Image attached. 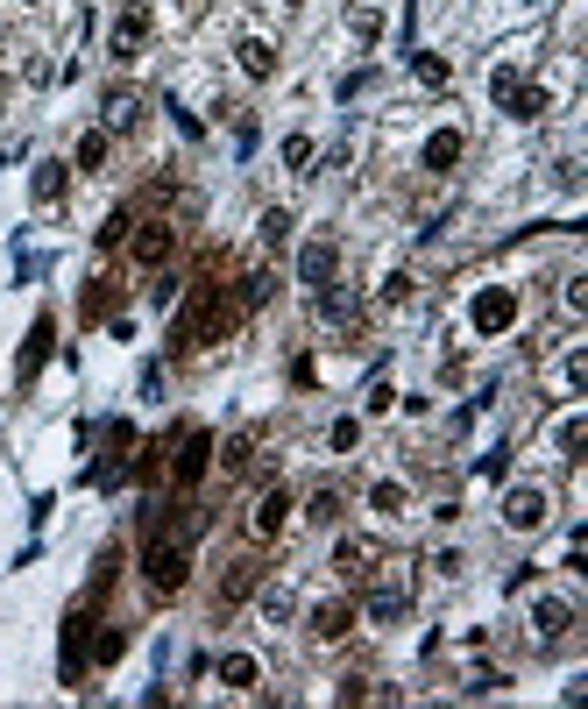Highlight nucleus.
<instances>
[{
    "instance_id": "nucleus-1",
    "label": "nucleus",
    "mask_w": 588,
    "mask_h": 709,
    "mask_svg": "<svg viewBox=\"0 0 588 709\" xmlns=\"http://www.w3.org/2000/svg\"><path fill=\"white\" fill-rule=\"evenodd\" d=\"M142 582L156 589V596H178L185 582H192V539L171 525L163 532L156 518H149V539H142Z\"/></svg>"
},
{
    "instance_id": "nucleus-4",
    "label": "nucleus",
    "mask_w": 588,
    "mask_h": 709,
    "mask_svg": "<svg viewBox=\"0 0 588 709\" xmlns=\"http://www.w3.org/2000/svg\"><path fill=\"white\" fill-rule=\"evenodd\" d=\"M468 327H475L482 341L511 334V327H518V291H511V284H482L475 305H468Z\"/></svg>"
},
{
    "instance_id": "nucleus-39",
    "label": "nucleus",
    "mask_w": 588,
    "mask_h": 709,
    "mask_svg": "<svg viewBox=\"0 0 588 709\" xmlns=\"http://www.w3.org/2000/svg\"><path fill=\"white\" fill-rule=\"evenodd\" d=\"M284 8H298V0H284Z\"/></svg>"
},
{
    "instance_id": "nucleus-10",
    "label": "nucleus",
    "mask_w": 588,
    "mask_h": 709,
    "mask_svg": "<svg viewBox=\"0 0 588 709\" xmlns=\"http://www.w3.org/2000/svg\"><path fill=\"white\" fill-rule=\"evenodd\" d=\"M50 348H57V320L43 312V320L29 327V341H22V362H15V376H22V383H36V369L50 362Z\"/></svg>"
},
{
    "instance_id": "nucleus-31",
    "label": "nucleus",
    "mask_w": 588,
    "mask_h": 709,
    "mask_svg": "<svg viewBox=\"0 0 588 709\" xmlns=\"http://www.w3.org/2000/svg\"><path fill=\"white\" fill-rule=\"evenodd\" d=\"M263 298H270V270H248L241 277V305H263Z\"/></svg>"
},
{
    "instance_id": "nucleus-6",
    "label": "nucleus",
    "mask_w": 588,
    "mask_h": 709,
    "mask_svg": "<svg viewBox=\"0 0 588 709\" xmlns=\"http://www.w3.org/2000/svg\"><path fill=\"white\" fill-rule=\"evenodd\" d=\"M511 532H539L546 525V490L539 483H518V490H503V511H496Z\"/></svg>"
},
{
    "instance_id": "nucleus-7",
    "label": "nucleus",
    "mask_w": 588,
    "mask_h": 709,
    "mask_svg": "<svg viewBox=\"0 0 588 709\" xmlns=\"http://www.w3.org/2000/svg\"><path fill=\"white\" fill-rule=\"evenodd\" d=\"M362 610H369L376 624H397V617L411 610V575H390V582H376V589L362 596Z\"/></svg>"
},
{
    "instance_id": "nucleus-30",
    "label": "nucleus",
    "mask_w": 588,
    "mask_h": 709,
    "mask_svg": "<svg viewBox=\"0 0 588 709\" xmlns=\"http://www.w3.org/2000/svg\"><path fill=\"white\" fill-rule=\"evenodd\" d=\"M518 86H525V71H518V64H503V71L489 78V93H496V107H503V100H511Z\"/></svg>"
},
{
    "instance_id": "nucleus-35",
    "label": "nucleus",
    "mask_w": 588,
    "mask_h": 709,
    "mask_svg": "<svg viewBox=\"0 0 588 709\" xmlns=\"http://www.w3.org/2000/svg\"><path fill=\"white\" fill-rule=\"evenodd\" d=\"M171 121H178V135H185V142H199V135H206V121H199L192 107H178V100H171Z\"/></svg>"
},
{
    "instance_id": "nucleus-3",
    "label": "nucleus",
    "mask_w": 588,
    "mask_h": 709,
    "mask_svg": "<svg viewBox=\"0 0 588 709\" xmlns=\"http://www.w3.org/2000/svg\"><path fill=\"white\" fill-rule=\"evenodd\" d=\"M93 603H100V589L78 603L71 617H64V653H57V674H64V688H78V674L93 667Z\"/></svg>"
},
{
    "instance_id": "nucleus-24",
    "label": "nucleus",
    "mask_w": 588,
    "mask_h": 709,
    "mask_svg": "<svg viewBox=\"0 0 588 709\" xmlns=\"http://www.w3.org/2000/svg\"><path fill=\"white\" fill-rule=\"evenodd\" d=\"M411 71L426 78V86H447V57L440 50H411Z\"/></svg>"
},
{
    "instance_id": "nucleus-11",
    "label": "nucleus",
    "mask_w": 588,
    "mask_h": 709,
    "mask_svg": "<svg viewBox=\"0 0 588 709\" xmlns=\"http://www.w3.org/2000/svg\"><path fill=\"white\" fill-rule=\"evenodd\" d=\"M213 674H220V688H234V695H248L263 681V667H256V653H220V660H206Z\"/></svg>"
},
{
    "instance_id": "nucleus-8",
    "label": "nucleus",
    "mask_w": 588,
    "mask_h": 709,
    "mask_svg": "<svg viewBox=\"0 0 588 709\" xmlns=\"http://www.w3.org/2000/svg\"><path fill=\"white\" fill-rule=\"evenodd\" d=\"M135 121H142V93H135V86H107V100H100V128H107V135H128Z\"/></svg>"
},
{
    "instance_id": "nucleus-12",
    "label": "nucleus",
    "mask_w": 588,
    "mask_h": 709,
    "mask_svg": "<svg viewBox=\"0 0 588 709\" xmlns=\"http://www.w3.org/2000/svg\"><path fill=\"white\" fill-rule=\"evenodd\" d=\"M171 256H178V234L163 227V220L135 227V263H149V270H156V263H171Z\"/></svg>"
},
{
    "instance_id": "nucleus-14",
    "label": "nucleus",
    "mask_w": 588,
    "mask_h": 709,
    "mask_svg": "<svg viewBox=\"0 0 588 709\" xmlns=\"http://www.w3.org/2000/svg\"><path fill=\"white\" fill-rule=\"evenodd\" d=\"M348 632H355V603L333 596V603H319V610H312V639H326V646H333V639H348Z\"/></svg>"
},
{
    "instance_id": "nucleus-22",
    "label": "nucleus",
    "mask_w": 588,
    "mask_h": 709,
    "mask_svg": "<svg viewBox=\"0 0 588 709\" xmlns=\"http://www.w3.org/2000/svg\"><path fill=\"white\" fill-rule=\"evenodd\" d=\"M100 164H107V128L78 135V171H100Z\"/></svg>"
},
{
    "instance_id": "nucleus-33",
    "label": "nucleus",
    "mask_w": 588,
    "mask_h": 709,
    "mask_svg": "<svg viewBox=\"0 0 588 709\" xmlns=\"http://www.w3.org/2000/svg\"><path fill=\"white\" fill-rule=\"evenodd\" d=\"M312 156H319V149H312V135H291V142H284V164H291V171H305Z\"/></svg>"
},
{
    "instance_id": "nucleus-13",
    "label": "nucleus",
    "mask_w": 588,
    "mask_h": 709,
    "mask_svg": "<svg viewBox=\"0 0 588 709\" xmlns=\"http://www.w3.org/2000/svg\"><path fill=\"white\" fill-rule=\"evenodd\" d=\"M461 149H468L461 128H433L426 149H418V164H426V171H454V164H461Z\"/></svg>"
},
{
    "instance_id": "nucleus-29",
    "label": "nucleus",
    "mask_w": 588,
    "mask_h": 709,
    "mask_svg": "<svg viewBox=\"0 0 588 709\" xmlns=\"http://www.w3.org/2000/svg\"><path fill=\"white\" fill-rule=\"evenodd\" d=\"M581 433H588V419H581V412H574V419H560V454H567V461H581Z\"/></svg>"
},
{
    "instance_id": "nucleus-5",
    "label": "nucleus",
    "mask_w": 588,
    "mask_h": 709,
    "mask_svg": "<svg viewBox=\"0 0 588 709\" xmlns=\"http://www.w3.org/2000/svg\"><path fill=\"white\" fill-rule=\"evenodd\" d=\"M206 461H213V433H206V426H178V433H171V483L192 490V483L206 476Z\"/></svg>"
},
{
    "instance_id": "nucleus-15",
    "label": "nucleus",
    "mask_w": 588,
    "mask_h": 709,
    "mask_svg": "<svg viewBox=\"0 0 588 709\" xmlns=\"http://www.w3.org/2000/svg\"><path fill=\"white\" fill-rule=\"evenodd\" d=\"M532 624H539V639H567V632H574V603L539 596V603H532Z\"/></svg>"
},
{
    "instance_id": "nucleus-27",
    "label": "nucleus",
    "mask_w": 588,
    "mask_h": 709,
    "mask_svg": "<svg viewBox=\"0 0 588 709\" xmlns=\"http://www.w3.org/2000/svg\"><path fill=\"white\" fill-rule=\"evenodd\" d=\"M305 518H312V525H333V518H341V497H333V490H312Z\"/></svg>"
},
{
    "instance_id": "nucleus-20",
    "label": "nucleus",
    "mask_w": 588,
    "mask_h": 709,
    "mask_svg": "<svg viewBox=\"0 0 588 709\" xmlns=\"http://www.w3.org/2000/svg\"><path fill=\"white\" fill-rule=\"evenodd\" d=\"M29 192H36V206H50V199H64V164H36V178H29Z\"/></svg>"
},
{
    "instance_id": "nucleus-21",
    "label": "nucleus",
    "mask_w": 588,
    "mask_h": 709,
    "mask_svg": "<svg viewBox=\"0 0 588 709\" xmlns=\"http://www.w3.org/2000/svg\"><path fill=\"white\" fill-rule=\"evenodd\" d=\"M503 114H518V121H539V114H546V93H539V86H518L511 100H503Z\"/></svg>"
},
{
    "instance_id": "nucleus-19",
    "label": "nucleus",
    "mask_w": 588,
    "mask_h": 709,
    "mask_svg": "<svg viewBox=\"0 0 588 709\" xmlns=\"http://www.w3.org/2000/svg\"><path fill=\"white\" fill-rule=\"evenodd\" d=\"M234 57H241V71H248V78H270V71H277V50H270L263 36H248Z\"/></svg>"
},
{
    "instance_id": "nucleus-34",
    "label": "nucleus",
    "mask_w": 588,
    "mask_h": 709,
    "mask_svg": "<svg viewBox=\"0 0 588 709\" xmlns=\"http://www.w3.org/2000/svg\"><path fill=\"white\" fill-rule=\"evenodd\" d=\"M121 242H128V206L107 213V227H100V249H121Z\"/></svg>"
},
{
    "instance_id": "nucleus-37",
    "label": "nucleus",
    "mask_w": 588,
    "mask_h": 709,
    "mask_svg": "<svg viewBox=\"0 0 588 709\" xmlns=\"http://www.w3.org/2000/svg\"><path fill=\"white\" fill-rule=\"evenodd\" d=\"M489 688H503V674H496V667H475V674H468V695H489Z\"/></svg>"
},
{
    "instance_id": "nucleus-28",
    "label": "nucleus",
    "mask_w": 588,
    "mask_h": 709,
    "mask_svg": "<svg viewBox=\"0 0 588 709\" xmlns=\"http://www.w3.org/2000/svg\"><path fill=\"white\" fill-rule=\"evenodd\" d=\"M475 476H489V483H503V476H511V447H489V454L475 461Z\"/></svg>"
},
{
    "instance_id": "nucleus-17",
    "label": "nucleus",
    "mask_w": 588,
    "mask_h": 709,
    "mask_svg": "<svg viewBox=\"0 0 588 709\" xmlns=\"http://www.w3.org/2000/svg\"><path fill=\"white\" fill-rule=\"evenodd\" d=\"M319 312H326L333 327H348L355 312H362V298H355V291H341V284H319Z\"/></svg>"
},
{
    "instance_id": "nucleus-16",
    "label": "nucleus",
    "mask_w": 588,
    "mask_h": 709,
    "mask_svg": "<svg viewBox=\"0 0 588 709\" xmlns=\"http://www.w3.org/2000/svg\"><path fill=\"white\" fill-rule=\"evenodd\" d=\"M142 36H149V15H142V8H121V22H114V57H135Z\"/></svg>"
},
{
    "instance_id": "nucleus-23",
    "label": "nucleus",
    "mask_w": 588,
    "mask_h": 709,
    "mask_svg": "<svg viewBox=\"0 0 588 709\" xmlns=\"http://www.w3.org/2000/svg\"><path fill=\"white\" fill-rule=\"evenodd\" d=\"M128 653V632H121V624H107V632H93V660L107 667V660H121Z\"/></svg>"
},
{
    "instance_id": "nucleus-25",
    "label": "nucleus",
    "mask_w": 588,
    "mask_h": 709,
    "mask_svg": "<svg viewBox=\"0 0 588 709\" xmlns=\"http://www.w3.org/2000/svg\"><path fill=\"white\" fill-rule=\"evenodd\" d=\"M284 242H291V213L270 206V213H263V249H284Z\"/></svg>"
},
{
    "instance_id": "nucleus-18",
    "label": "nucleus",
    "mask_w": 588,
    "mask_h": 709,
    "mask_svg": "<svg viewBox=\"0 0 588 709\" xmlns=\"http://www.w3.org/2000/svg\"><path fill=\"white\" fill-rule=\"evenodd\" d=\"M284 518H291V490H270V497L256 504V532H263V539H277V532H284Z\"/></svg>"
},
{
    "instance_id": "nucleus-36",
    "label": "nucleus",
    "mask_w": 588,
    "mask_h": 709,
    "mask_svg": "<svg viewBox=\"0 0 588 709\" xmlns=\"http://www.w3.org/2000/svg\"><path fill=\"white\" fill-rule=\"evenodd\" d=\"M567 390H574V398H581V390H588V355H581V348L567 355Z\"/></svg>"
},
{
    "instance_id": "nucleus-2",
    "label": "nucleus",
    "mask_w": 588,
    "mask_h": 709,
    "mask_svg": "<svg viewBox=\"0 0 588 709\" xmlns=\"http://www.w3.org/2000/svg\"><path fill=\"white\" fill-rule=\"evenodd\" d=\"M227 320H234V298H192L171 327V348H206V341L227 334Z\"/></svg>"
},
{
    "instance_id": "nucleus-9",
    "label": "nucleus",
    "mask_w": 588,
    "mask_h": 709,
    "mask_svg": "<svg viewBox=\"0 0 588 709\" xmlns=\"http://www.w3.org/2000/svg\"><path fill=\"white\" fill-rule=\"evenodd\" d=\"M333 270H341V249H333V242H305V249H298V284H305V291L333 284Z\"/></svg>"
},
{
    "instance_id": "nucleus-38",
    "label": "nucleus",
    "mask_w": 588,
    "mask_h": 709,
    "mask_svg": "<svg viewBox=\"0 0 588 709\" xmlns=\"http://www.w3.org/2000/svg\"><path fill=\"white\" fill-rule=\"evenodd\" d=\"M376 29H383V15H376V8H355V36H362V43H369V36H376Z\"/></svg>"
},
{
    "instance_id": "nucleus-26",
    "label": "nucleus",
    "mask_w": 588,
    "mask_h": 709,
    "mask_svg": "<svg viewBox=\"0 0 588 709\" xmlns=\"http://www.w3.org/2000/svg\"><path fill=\"white\" fill-rule=\"evenodd\" d=\"M369 504H376L383 518H397V511H404V483H390V476H383V483L369 490Z\"/></svg>"
},
{
    "instance_id": "nucleus-32",
    "label": "nucleus",
    "mask_w": 588,
    "mask_h": 709,
    "mask_svg": "<svg viewBox=\"0 0 588 709\" xmlns=\"http://www.w3.org/2000/svg\"><path fill=\"white\" fill-rule=\"evenodd\" d=\"M326 440H333V454H348V447L362 440V419H333V433H326Z\"/></svg>"
}]
</instances>
